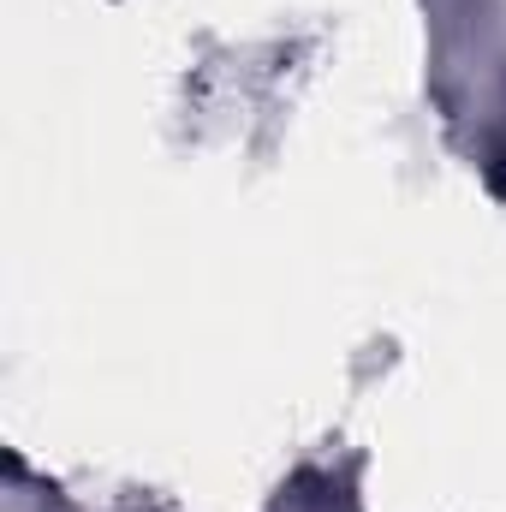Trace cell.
<instances>
[]
</instances>
